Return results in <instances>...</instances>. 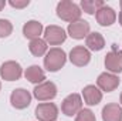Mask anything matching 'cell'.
<instances>
[{
  "label": "cell",
  "instance_id": "obj_1",
  "mask_svg": "<svg viewBox=\"0 0 122 121\" xmlns=\"http://www.w3.org/2000/svg\"><path fill=\"white\" fill-rule=\"evenodd\" d=\"M81 7L70 0H62L57 4V16L64 22H70L74 23L77 20H80L81 17Z\"/></svg>",
  "mask_w": 122,
  "mask_h": 121
},
{
  "label": "cell",
  "instance_id": "obj_2",
  "mask_svg": "<svg viewBox=\"0 0 122 121\" xmlns=\"http://www.w3.org/2000/svg\"><path fill=\"white\" fill-rule=\"evenodd\" d=\"M67 61V54L62 49L58 47H54V49H50L44 57V67L51 71V73H56L58 71L61 67H64Z\"/></svg>",
  "mask_w": 122,
  "mask_h": 121
},
{
  "label": "cell",
  "instance_id": "obj_3",
  "mask_svg": "<svg viewBox=\"0 0 122 121\" xmlns=\"http://www.w3.org/2000/svg\"><path fill=\"white\" fill-rule=\"evenodd\" d=\"M81 110H82V100H81V95H80V94L72 93V94L67 95V97L62 100L61 111H62L65 116L72 117V116L78 114Z\"/></svg>",
  "mask_w": 122,
  "mask_h": 121
},
{
  "label": "cell",
  "instance_id": "obj_4",
  "mask_svg": "<svg viewBox=\"0 0 122 121\" xmlns=\"http://www.w3.org/2000/svg\"><path fill=\"white\" fill-rule=\"evenodd\" d=\"M21 74H23V68L17 61H6L0 67V76L6 81H16L21 77Z\"/></svg>",
  "mask_w": 122,
  "mask_h": 121
},
{
  "label": "cell",
  "instance_id": "obj_5",
  "mask_svg": "<svg viewBox=\"0 0 122 121\" xmlns=\"http://www.w3.org/2000/svg\"><path fill=\"white\" fill-rule=\"evenodd\" d=\"M65 38H67V33L60 26L51 24L44 29V41L50 46H58L65 41Z\"/></svg>",
  "mask_w": 122,
  "mask_h": 121
},
{
  "label": "cell",
  "instance_id": "obj_6",
  "mask_svg": "<svg viewBox=\"0 0 122 121\" xmlns=\"http://www.w3.org/2000/svg\"><path fill=\"white\" fill-rule=\"evenodd\" d=\"M36 117L38 121H56L58 108L54 103H41L36 107Z\"/></svg>",
  "mask_w": 122,
  "mask_h": 121
},
{
  "label": "cell",
  "instance_id": "obj_7",
  "mask_svg": "<svg viewBox=\"0 0 122 121\" xmlns=\"http://www.w3.org/2000/svg\"><path fill=\"white\" fill-rule=\"evenodd\" d=\"M105 67L112 74L122 71V50L117 49V44H112V50L105 56Z\"/></svg>",
  "mask_w": 122,
  "mask_h": 121
},
{
  "label": "cell",
  "instance_id": "obj_8",
  "mask_svg": "<svg viewBox=\"0 0 122 121\" xmlns=\"http://www.w3.org/2000/svg\"><path fill=\"white\" fill-rule=\"evenodd\" d=\"M33 94L38 101H48L57 95V87L53 81H44V83L36 86Z\"/></svg>",
  "mask_w": 122,
  "mask_h": 121
},
{
  "label": "cell",
  "instance_id": "obj_9",
  "mask_svg": "<svg viewBox=\"0 0 122 121\" xmlns=\"http://www.w3.org/2000/svg\"><path fill=\"white\" fill-rule=\"evenodd\" d=\"M10 103L14 108L17 110H24L30 105L31 103V94L24 88H16L13 90L10 95Z\"/></svg>",
  "mask_w": 122,
  "mask_h": 121
},
{
  "label": "cell",
  "instance_id": "obj_10",
  "mask_svg": "<svg viewBox=\"0 0 122 121\" xmlns=\"http://www.w3.org/2000/svg\"><path fill=\"white\" fill-rule=\"evenodd\" d=\"M91 60V53L84 46H77L70 51V61L77 67H84Z\"/></svg>",
  "mask_w": 122,
  "mask_h": 121
},
{
  "label": "cell",
  "instance_id": "obj_11",
  "mask_svg": "<svg viewBox=\"0 0 122 121\" xmlns=\"http://www.w3.org/2000/svg\"><path fill=\"white\" fill-rule=\"evenodd\" d=\"M67 31H68L70 37H72L75 40H81V38H84L90 34V23L80 19L74 23H70Z\"/></svg>",
  "mask_w": 122,
  "mask_h": 121
},
{
  "label": "cell",
  "instance_id": "obj_12",
  "mask_svg": "<svg viewBox=\"0 0 122 121\" xmlns=\"http://www.w3.org/2000/svg\"><path fill=\"white\" fill-rule=\"evenodd\" d=\"M98 87L105 93H111L119 86V77L112 74V73H102L97 78Z\"/></svg>",
  "mask_w": 122,
  "mask_h": 121
},
{
  "label": "cell",
  "instance_id": "obj_13",
  "mask_svg": "<svg viewBox=\"0 0 122 121\" xmlns=\"http://www.w3.org/2000/svg\"><path fill=\"white\" fill-rule=\"evenodd\" d=\"M95 16H97L98 24H101V26H104V27H108V26L114 24L115 20H117V13H115V10H114L112 7H109V6H107V4H104V6L95 13Z\"/></svg>",
  "mask_w": 122,
  "mask_h": 121
},
{
  "label": "cell",
  "instance_id": "obj_14",
  "mask_svg": "<svg viewBox=\"0 0 122 121\" xmlns=\"http://www.w3.org/2000/svg\"><path fill=\"white\" fill-rule=\"evenodd\" d=\"M102 120L104 121H122V107L117 103L107 104L102 108Z\"/></svg>",
  "mask_w": 122,
  "mask_h": 121
},
{
  "label": "cell",
  "instance_id": "obj_15",
  "mask_svg": "<svg viewBox=\"0 0 122 121\" xmlns=\"http://www.w3.org/2000/svg\"><path fill=\"white\" fill-rule=\"evenodd\" d=\"M82 97L88 105H97L102 100V91L95 86H87L82 90Z\"/></svg>",
  "mask_w": 122,
  "mask_h": 121
},
{
  "label": "cell",
  "instance_id": "obj_16",
  "mask_svg": "<svg viewBox=\"0 0 122 121\" xmlns=\"http://www.w3.org/2000/svg\"><path fill=\"white\" fill-rule=\"evenodd\" d=\"M85 44H87L88 50H91V51H101L105 47V38L101 33L94 31V33H90L87 36Z\"/></svg>",
  "mask_w": 122,
  "mask_h": 121
},
{
  "label": "cell",
  "instance_id": "obj_17",
  "mask_svg": "<svg viewBox=\"0 0 122 121\" xmlns=\"http://www.w3.org/2000/svg\"><path fill=\"white\" fill-rule=\"evenodd\" d=\"M43 33V24L37 20H30L23 26V34L24 37L34 40V38H40V34Z\"/></svg>",
  "mask_w": 122,
  "mask_h": 121
},
{
  "label": "cell",
  "instance_id": "obj_18",
  "mask_svg": "<svg viewBox=\"0 0 122 121\" xmlns=\"http://www.w3.org/2000/svg\"><path fill=\"white\" fill-rule=\"evenodd\" d=\"M24 77L33 83V84H41V83H44V80H46V73L43 71V68L41 67H38V66H30L26 71H24Z\"/></svg>",
  "mask_w": 122,
  "mask_h": 121
},
{
  "label": "cell",
  "instance_id": "obj_19",
  "mask_svg": "<svg viewBox=\"0 0 122 121\" xmlns=\"http://www.w3.org/2000/svg\"><path fill=\"white\" fill-rule=\"evenodd\" d=\"M29 50L34 57H41L47 54V43L41 38H34L29 44Z\"/></svg>",
  "mask_w": 122,
  "mask_h": 121
},
{
  "label": "cell",
  "instance_id": "obj_20",
  "mask_svg": "<svg viewBox=\"0 0 122 121\" xmlns=\"http://www.w3.org/2000/svg\"><path fill=\"white\" fill-rule=\"evenodd\" d=\"M102 6H104V1H102V0H82V1H81V9H82L87 14H94V13H97Z\"/></svg>",
  "mask_w": 122,
  "mask_h": 121
},
{
  "label": "cell",
  "instance_id": "obj_21",
  "mask_svg": "<svg viewBox=\"0 0 122 121\" xmlns=\"http://www.w3.org/2000/svg\"><path fill=\"white\" fill-rule=\"evenodd\" d=\"M11 31H13V24L6 19H0V37H7L11 34Z\"/></svg>",
  "mask_w": 122,
  "mask_h": 121
},
{
  "label": "cell",
  "instance_id": "obj_22",
  "mask_svg": "<svg viewBox=\"0 0 122 121\" xmlns=\"http://www.w3.org/2000/svg\"><path fill=\"white\" fill-rule=\"evenodd\" d=\"M75 121H97V118H95V116H94V113H92L91 110L84 108V110H81L77 114Z\"/></svg>",
  "mask_w": 122,
  "mask_h": 121
},
{
  "label": "cell",
  "instance_id": "obj_23",
  "mask_svg": "<svg viewBox=\"0 0 122 121\" xmlns=\"http://www.w3.org/2000/svg\"><path fill=\"white\" fill-rule=\"evenodd\" d=\"M9 4L11 7H16V9H23V7H27L30 4L29 0H10Z\"/></svg>",
  "mask_w": 122,
  "mask_h": 121
},
{
  "label": "cell",
  "instance_id": "obj_24",
  "mask_svg": "<svg viewBox=\"0 0 122 121\" xmlns=\"http://www.w3.org/2000/svg\"><path fill=\"white\" fill-rule=\"evenodd\" d=\"M4 6H6V1H4V0H0V11L4 9Z\"/></svg>",
  "mask_w": 122,
  "mask_h": 121
},
{
  "label": "cell",
  "instance_id": "obj_25",
  "mask_svg": "<svg viewBox=\"0 0 122 121\" xmlns=\"http://www.w3.org/2000/svg\"><path fill=\"white\" fill-rule=\"evenodd\" d=\"M119 24L122 26V10H121V13H119Z\"/></svg>",
  "mask_w": 122,
  "mask_h": 121
},
{
  "label": "cell",
  "instance_id": "obj_26",
  "mask_svg": "<svg viewBox=\"0 0 122 121\" xmlns=\"http://www.w3.org/2000/svg\"><path fill=\"white\" fill-rule=\"evenodd\" d=\"M119 101H121V104H122V93H121V97H119Z\"/></svg>",
  "mask_w": 122,
  "mask_h": 121
},
{
  "label": "cell",
  "instance_id": "obj_27",
  "mask_svg": "<svg viewBox=\"0 0 122 121\" xmlns=\"http://www.w3.org/2000/svg\"><path fill=\"white\" fill-rule=\"evenodd\" d=\"M119 6H121V9H122V0H121V1H119Z\"/></svg>",
  "mask_w": 122,
  "mask_h": 121
},
{
  "label": "cell",
  "instance_id": "obj_28",
  "mask_svg": "<svg viewBox=\"0 0 122 121\" xmlns=\"http://www.w3.org/2000/svg\"><path fill=\"white\" fill-rule=\"evenodd\" d=\"M0 88H1V83H0Z\"/></svg>",
  "mask_w": 122,
  "mask_h": 121
}]
</instances>
